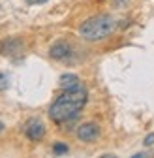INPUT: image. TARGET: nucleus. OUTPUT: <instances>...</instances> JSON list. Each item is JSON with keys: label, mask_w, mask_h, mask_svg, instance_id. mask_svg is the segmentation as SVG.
<instances>
[{"label": "nucleus", "mask_w": 154, "mask_h": 158, "mask_svg": "<svg viewBox=\"0 0 154 158\" xmlns=\"http://www.w3.org/2000/svg\"><path fill=\"white\" fill-rule=\"evenodd\" d=\"M25 134L30 141H42L45 137V124L42 121H30L25 128Z\"/></svg>", "instance_id": "obj_6"}, {"label": "nucleus", "mask_w": 154, "mask_h": 158, "mask_svg": "<svg viewBox=\"0 0 154 158\" xmlns=\"http://www.w3.org/2000/svg\"><path fill=\"white\" fill-rule=\"evenodd\" d=\"M8 85H10V77L4 72H0V90H6Z\"/></svg>", "instance_id": "obj_9"}, {"label": "nucleus", "mask_w": 154, "mask_h": 158, "mask_svg": "<svg viewBox=\"0 0 154 158\" xmlns=\"http://www.w3.org/2000/svg\"><path fill=\"white\" fill-rule=\"evenodd\" d=\"M115 30H117V19L107 13L92 15L79 27V34L87 42H100V40L111 36Z\"/></svg>", "instance_id": "obj_2"}, {"label": "nucleus", "mask_w": 154, "mask_h": 158, "mask_svg": "<svg viewBox=\"0 0 154 158\" xmlns=\"http://www.w3.org/2000/svg\"><path fill=\"white\" fill-rule=\"evenodd\" d=\"M152 154H148V152H137V154H133L132 158H150Z\"/></svg>", "instance_id": "obj_12"}, {"label": "nucleus", "mask_w": 154, "mask_h": 158, "mask_svg": "<svg viewBox=\"0 0 154 158\" xmlns=\"http://www.w3.org/2000/svg\"><path fill=\"white\" fill-rule=\"evenodd\" d=\"M70 151V147H68V143H64V141H56L55 145H53V152L55 154H66Z\"/></svg>", "instance_id": "obj_8"}, {"label": "nucleus", "mask_w": 154, "mask_h": 158, "mask_svg": "<svg viewBox=\"0 0 154 158\" xmlns=\"http://www.w3.org/2000/svg\"><path fill=\"white\" fill-rule=\"evenodd\" d=\"M2 130H4V123H2V121H0V132H2Z\"/></svg>", "instance_id": "obj_14"}, {"label": "nucleus", "mask_w": 154, "mask_h": 158, "mask_svg": "<svg viewBox=\"0 0 154 158\" xmlns=\"http://www.w3.org/2000/svg\"><path fill=\"white\" fill-rule=\"evenodd\" d=\"M26 4H30V6H36V4H45L47 0H25Z\"/></svg>", "instance_id": "obj_11"}, {"label": "nucleus", "mask_w": 154, "mask_h": 158, "mask_svg": "<svg viewBox=\"0 0 154 158\" xmlns=\"http://www.w3.org/2000/svg\"><path fill=\"white\" fill-rule=\"evenodd\" d=\"M88 102V90L83 83H79L73 89H66L49 107V117L55 123H70L79 117L83 107Z\"/></svg>", "instance_id": "obj_1"}, {"label": "nucleus", "mask_w": 154, "mask_h": 158, "mask_svg": "<svg viewBox=\"0 0 154 158\" xmlns=\"http://www.w3.org/2000/svg\"><path fill=\"white\" fill-rule=\"evenodd\" d=\"M143 145H145V147H152V145H154V132L148 134L145 139H143Z\"/></svg>", "instance_id": "obj_10"}, {"label": "nucleus", "mask_w": 154, "mask_h": 158, "mask_svg": "<svg viewBox=\"0 0 154 158\" xmlns=\"http://www.w3.org/2000/svg\"><path fill=\"white\" fill-rule=\"evenodd\" d=\"M100 158H117L115 154H103V156H100Z\"/></svg>", "instance_id": "obj_13"}, {"label": "nucleus", "mask_w": 154, "mask_h": 158, "mask_svg": "<svg viewBox=\"0 0 154 158\" xmlns=\"http://www.w3.org/2000/svg\"><path fill=\"white\" fill-rule=\"evenodd\" d=\"M25 42H23V38H6L0 42V55L2 56H21L25 53Z\"/></svg>", "instance_id": "obj_3"}, {"label": "nucleus", "mask_w": 154, "mask_h": 158, "mask_svg": "<svg viewBox=\"0 0 154 158\" xmlns=\"http://www.w3.org/2000/svg\"><path fill=\"white\" fill-rule=\"evenodd\" d=\"M81 81H79V77H77L75 73H64V75H60V79H59V85L66 90V89H73V87H77Z\"/></svg>", "instance_id": "obj_7"}, {"label": "nucleus", "mask_w": 154, "mask_h": 158, "mask_svg": "<svg viewBox=\"0 0 154 158\" xmlns=\"http://www.w3.org/2000/svg\"><path fill=\"white\" fill-rule=\"evenodd\" d=\"M73 47L70 42H66V40H59V42H55L49 49V55L51 58H55V60H66V58L71 55Z\"/></svg>", "instance_id": "obj_5"}, {"label": "nucleus", "mask_w": 154, "mask_h": 158, "mask_svg": "<svg viewBox=\"0 0 154 158\" xmlns=\"http://www.w3.org/2000/svg\"><path fill=\"white\" fill-rule=\"evenodd\" d=\"M102 135V128L98 123H83L79 128H77V139L85 141V143H92Z\"/></svg>", "instance_id": "obj_4"}]
</instances>
